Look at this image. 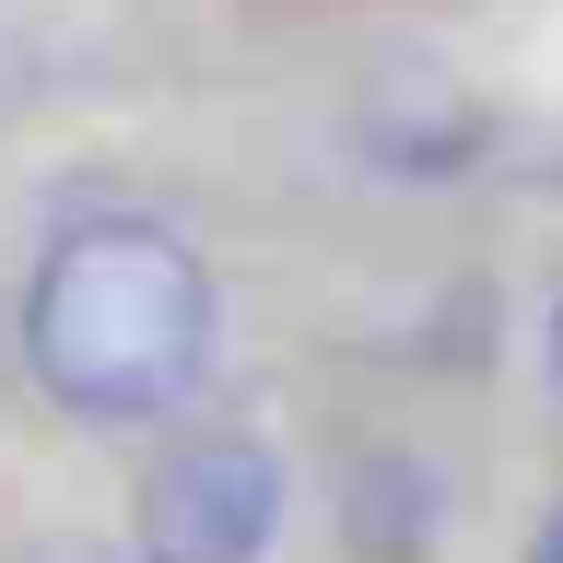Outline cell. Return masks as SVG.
<instances>
[{
  "label": "cell",
  "instance_id": "cell-4",
  "mask_svg": "<svg viewBox=\"0 0 563 563\" xmlns=\"http://www.w3.org/2000/svg\"><path fill=\"white\" fill-rule=\"evenodd\" d=\"M552 387H563V306H552Z\"/></svg>",
  "mask_w": 563,
  "mask_h": 563
},
{
  "label": "cell",
  "instance_id": "cell-2",
  "mask_svg": "<svg viewBox=\"0 0 563 563\" xmlns=\"http://www.w3.org/2000/svg\"><path fill=\"white\" fill-rule=\"evenodd\" d=\"M271 528H282V457L258 434H188L130 493L141 563H258Z\"/></svg>",
  "mask_w": 563,
  "mask_h": 563
},
{
  "label": "cell",
  "instance_id": "cell-1",
  "mask_svg": "<svg viewBox=\"0 0 563 563\" xmlns=\"http://www.w3.org/2000/svg\"><path fill=\"white\" fill-rule=\"evenodd\" d=\"M211 352V282L165 223H70L24 282V364L82 422H153Z\"/></svg>",
  "mask_w": 563,
  "mask_h": 563
},
{
  "label": "cell",
  "instance_id": "cell-3",
  "mask_svg": "<svg viewBox=\"0 0 563 563\" xmlns=\"http://www.w3.org/2000/svg\"><path fill=\"white\" fill-rule=\"evenodd\" d=\"M528 563H563V505L540 517V540H528Z\"/></svg>",
  "mask_w": 563,
  "mask_h": 563
}]
</instances>
